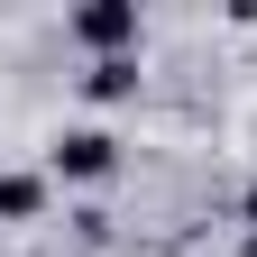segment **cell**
<instances>
[{
	"mask_svg": "<svg viewBox=\"0 0 257 257\" xmlns=\"http://www.w3.org/2000/svg\"><path fill=\"white\" fill-rule=\"evenodd\" d=\"M46 211V175H0V220H37Z\"/></svg>",
	"mask_w": 257,
	"mask_h": 257,
	"instance_id": "277c9868",
	"label": "cell"
},
{
	"mask_svg": "<svg viewBox=\"0 0 257 257\" xmlns=\"http://www.w3.org/2000/svg\"><path fill=\"white\" fill-rule=\"evenodd\" d=\"M248 257H257V230H248Z\"/></svg>",
	"mask_w": 257,
	"mask_h": 257,
	"instance_id": "8992f818",
	"label": "cell"
},
{
	"mask_svg": "<svg viewBox=\"0 0 257 257\" xmlns=\"http://www.w3.org/2000/svg\"><path fill=\"white\" fill-rule=\"evenodd\" d=\"M83 92H92V101H128V92H138V55H92Z\"/></svg>",
	"mask_w": 257,
	"mask_h": 257,
	"instance_id": "3957f363",
	"label": "cell"
},
{
	"mask_svg": "<svg viewBox=\"0 0 257 257\" xmlns=\"http://www.w3.org/2000/svg\"><path fill=\"white\" fill-rule=\"evenodd\" d=\"M74 37L92 55H128V46H138V0H83V10H74Z\"/></svg>",
	"mask_w": 257,
	"mask_h": 257,
	"instance_id": "7a4b0ae2",
	"label": "cell"
},
{
	"mask_svg": "<svg viewBox=\"0 0 257 257\" xmlns=\"http://www.w3.org/2000/svg\"><path fill=\"white\" fill-rule=\"evenodd\" d=\"M46 175L101 184V175H119V138H110V128H55V147H46Z\"/></svg>",
	"mask_w": 257,
	"mask_h": 257,
	"instance_id": "6da1fadb",
	"label": "cell"
},
{
	"mask_svg": "<svg viewBox=\"0 0 257 257\" xmlns=\"http://www.w3.org/2000/svg\"><path fill=\"white\" fill-rule=\"evenodd\" d=\"M239 211H248V230H257V184H248V202H239Z\"/></svg>",
	"mask_w": 257,
	"mask_h": 257,
	"instance_id": "5b68a950",
	"label": "cell"
}]
</instances>
